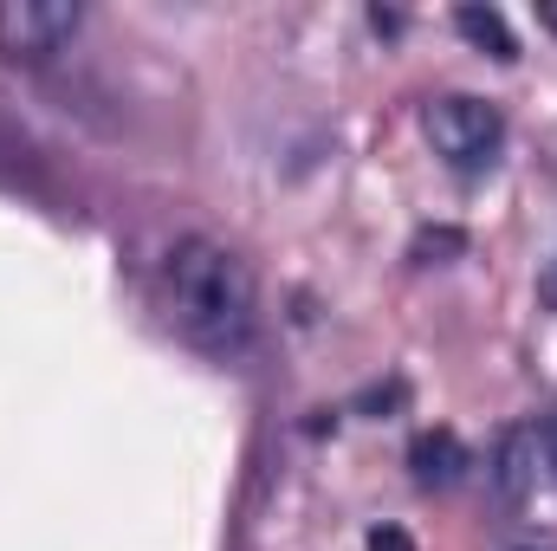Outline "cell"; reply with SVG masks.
<instances>
[{
    "mask_svg": "<svg viewBox=\"0 0 557 551\" xmlns=\"http://www.w3.org/2000/svg\"><path fill=\"white\" fill-rule=\"evenodd\" d=\"M421 131L434 143V156H447V169H460V175L493 169L499 149H506V118H499V105L467 98V91L434 98V105L421 111Z\"/></svg>",
    "mask_w": 557,
    "mask_h": 551,
    "instance_id": "obj_2",
    "label": "cell"
},
{
    "mask_svg": "<svg viewBox=\"0 0 557 551\" xmlns=\"http://www.w3.org/2000/svg\"><path fill=\"white\" fill-rule=\"evenodd\" d=\"M409 467H416L421 487H454L473 461H467V448H460V434H454V428H421L416 448H409Z\"/></svg>",
    "mask_w": 557,
    "mask_h": 551,
    "instance_id": "obj_4",
    "label": "cell"
},
{
    "mask_svg": "<svg viewBox=\"0 0 557 551\" xmlns=\"http://www.w3.org/2000/svg\"><path fill=\"white\" fill-rule=\"evenodd\" d=\"M370 551H416V546H409L403 526H376V532H370Z\"/></svg>",
    "mask_w": 557,
    "mask_h": 551,
    "instance_id": "obj_7",
    "label": "cell"
},
{
    "mask_svg": "<svg viewBox=\"0 0 557 551\" xmlns=\"http://www.w3.org/2000/svg\"><path fill=\"white\" fill-rule=\"evenodd\" d=\"M532 448H539V434H525V428H512V434L499 441V487H506V500L525 493V474H532L525 454H532Z\"/></svg>",
    "mask_w": 557,
    "mask_h": 551,
    "instance_id": "obj_6",
    "label": "cell"
},
{
    "mask_svg": "<svg viewBox=\"0 0 557 551\" xmlns=\"http://www.w3.org/2000/svg\"><path fill=\"white\" fill-rule=\"evenodd\" d=\"M156 298H162V318L175 325V338H188L195 351H208L221 364L253 351L260 292H253V273L234 247L175 241L169 260H162V279H156Z\"/></svg>",
    "mask_w": 557,
    "mask_h": 551,
    "instance_id": "obj_1",
    "label": "cell"
},
{
    "mask_svg": "<svg viewBox=\"0 0 557 551\" xmlns=\"http://www.w3.org/2000/svg\"><path fill=\"white\" fill-rule=\"evenodd\" d=\"M539 20H545V26L557 33V0H545V7H539Z\"/></svg>",
    "mask_w": 557,
    "mask_h": 551,
    "instance_id": "obj_9",
    "label": "cell"
},
{
    "mask_svg": "<svg viewBox=\"0 0 557 551\" xmlns=\"http://www.w3.org/2000/svg\"><path fill=\"white\" fill-rule=\"evenodd\" d=\"M72 33H78L72 0H0V59H13V65L52 59Z\"/></svg>",
    "mask_w": 557,
    "mask_h": 551,
    "instance_id": "obj_3",
    "label": "cell"
},
{
    "mask_svg": "<svg viewBox=\"0 0 557 551\" xmlns=\"http://www.w3.org/2000/svg\"><path fill=\"white\" fill-rule=\"evenodd\" d=\"M545 461H552V474H557V415L545 421Z\"/></svg>",
    "mask_w": 557,
    "mask_h": 551,
    "instance_id": "obj_8",
    "label": "cell"
},
{
    "mask_svg": "<svg viewBox=\"0 0 557 551\" xmlns=\"http://www.w3.org/2000/svg\"><path fill=\"white\" fill-rule=\"evenodd\" d=\"M454 26L480 46V52H493V59H519V39H512V26H506V13H493V7H460L454 13Z\"/></svg>",
    "mask_w": 557,
    "mask_h": 551,
    "instance_id": "obj_5",
    "label": "cell"
}]
</instances>
